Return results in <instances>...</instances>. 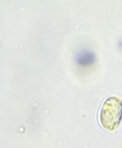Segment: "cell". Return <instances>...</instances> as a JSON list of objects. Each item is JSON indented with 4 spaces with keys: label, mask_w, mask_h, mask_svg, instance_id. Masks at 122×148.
<instances>
[{
    "label": "cell",
    "mask_w": 122,
    "mask_h": 148,
    "mask_svg": "<svg viewBox=\"0 0 122 148\" xmlns=\"http://www.w3.org/2000/svg\"><path fill=\"white\" fill-rule=\"evenodd\" d=\"M93 58L90 53H83L79 58V63L80 64L86 65V64H90L93 62Z\"/></svg>",
    "instance_id": "cell-2"
},
{
    "label": "cell",
    "mask_w": 122,
    "mask_h": 148,
    "mask_svg": "<svg viewBox=\"0 0 122 148\" xmlns=\"http://www.w3.org/2000/svg\"><path fill=\"white\" fill-rule=\"evenodd\" d=\"M99 121L101 125L108 131H114L119 126L122 121L121 99L112 96L104 101L99 112Z\"/></svg>",
    "instance_id": "cell-1"
}]
</instances>
